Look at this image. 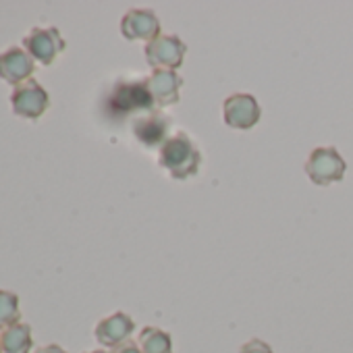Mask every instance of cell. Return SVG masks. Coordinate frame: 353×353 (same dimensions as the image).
Masks as SVG:
<instances>
[{
    "instance_id": "1",
    "label": "cell",
    "mask_w": 353,
    "mask_h": 353,
    "mask_svg": "<svg viewBox=\"0 0 353 353\" xmlns=\"http://www.w3.org/2000/svg\"><path fill=\"white\" fill-rule=\"evenodd\" d=\"M158 162L162 168H166L174 176V179H190L200 168L202 154L185 133H176L168 137L164 145L160 148Z\"/></svg>"
},
{
    "instance_id": "2",
    "label": "cell",
    "mask_w": 353,
    "mask_h": 353,
    "mask_svg": "<svg viewBox=\"0 0 353 353\" xmlns=\"http://www.w3.org/2000/svg\"><path fill=\"white\" fill-rule=\"evenodd\" d=\"M154 106L156 102L150 94L148 81H119L108 98V110L119 117L141 110L152 112Z\"/></svg>"
},
{
    "instance_id": "3",
    "label": "cell",
    "mask_w": 353,
    "mask_h": 353,
    "mask_svg": "<svg viewBox=\"0 0 353 353\" xmlns=\"http://www.w3.org/2000/svg\"><path fill=\"white\" fill-rule=\"evenodd\" d=\"M345 160L332 145L316 148L310 158L305 160V172L316 185H330L343 179L345 174Z\"/></svg>"
},
{
    "instance_id": "4",
    "label": "cell",
    "mask_w": 353,
    "mask_h": 353,
    "mask_svg": "<svg viewBox=\"0 0 353 353\" xmlns=\"http://www.w3.org/2000/svg\"><path fill=\"white\" fill-rule=\"evenodd\" d=\"M188 46L176 36H158L145 44V59L156 69L174 71L183 65Z\"/></svg>"
},
{
    "instance_id": "5",
    "label": "cell",
    "mask_w": 353,
    "mask_h": 353,
    "mask_svg": "<svg viewBox=\"0 0 353 353\" xmlns=\"http://www.w3.org/2000/svg\"><path fill=\"white\" fill-rule=\"evenodd\" d=\"M11 104H13L15 114L34 121L46 112L50 98H48V92L36 79H28V81L15 85V90L11 94Z\"/></svg>"
},
{
    "instance_id": "6",
    "label": "cell",
    "mask_w": 353,
    "mask_h": 353,
    "mask_svg": "<svg viewBox=\"0 0 353 353\" xmlns=\"http://www.w3.org/2000/svg\"><path fill=\"white\" fill-rule=\"evenodd\" d=\"M23 44L28 54L42 65H52V61L65 50V40L61 38L57 28H34L26 38Z\"/></svg>"
},
{
    "instance_id": "7",
    "label": "cell",
    "mask_w": 353,
    "mask_h": 353,
    "mask_svg": "<svg viewBox=\"0 0 353 353\" xmlns=\"http://www.w3.org/2000/svg\"><path fill=\"white\" fill-rule=\"evenodd\" d=\"M260 104L252 94H233L223 104L225 123L233 129H252L260 121Z\"/></svg>"
},
{
    "instance_id": "8",
    "label": "cell",
    "mask_w": 353,
    "mask_h": 353,
    "mask_svg": "<svg viewBox=\"0 0 353 353\" xmlns=\"http://www.w3.org/2000/svg\"><path fill=\"white\" fill-rule=\"evenodd\" d=\"M121 34L127 40H145L152 42L160 36V21L148 9H131L121 19Z\"/></svg>"
},
{
    "instance_id": "9",
    "label": "cell",
    "mask_w": 353,
    "mask_h": 353,
    "mask_svg": "<svg viewBox=\"0 0 353 353\" xmlns=\"http://www.w3.org/2000/svg\"><path fill=\"white\" fill-rule=\"evenodd\" d=\"M32 73H34V59L26 50L13 46L0 54V79H5L7 83L19 85L32 79L30 77Z\"/></svg>"
},
{
    "instance_id": "10",
    "label": "cell",
    "mask_w": 353,
    "mask_h": 353,
    "mask_svg": "<svg viewBox=\"0 0 353 353\" xmlns=\"http://www.w3.org/2000/svg\"><path fill=\"white\" fill-rule=\"evenodd\" d=\"M145 81H148V88L156 106H170L179 102V90L183 85V79L174 71L156 69Z\"/></svg>"
},
{
    "instance_id": "11",
    "label": "cell",
    "mask_w": 353,
    "mask_h": 353,
    "mask_svg": "<svg viewBox=\"0 0 353 353\" xmlns=\"http://www.w3.org/2000/svg\"><path fill=\"white\" fill-rule=\"evenodd\" d=\"M133 328H135L133 320L127 314L117 312V314L100 320L98 326H96V330H94V334H96V339H98L100 345L117 349L119 345H123L125 341H129Z\"/></svg>"
},
{
    "instance_id": "12",
    "label": "cell",
    "mask_w": 353,
    "mask_h": 353,
    "mask_svg": "<svg viewBox=\"0 0 353 353\" xmlns=\"http://www.w3.org/2000/svg\"><path fill=\"white\" fill-rule=\"evenodd\" d=\"M133 133L135 137L148 145V148H154V145H164V141L168 139V119L162 114V112H150L145 117H139L135 123H133Z\"/></svg>"
},
{
    "instance_id": "13",
    "label": "cell",
    "mask_w": 353,
    "mask_h": 353,
    "mask_svg": "<svg viewBox=\"0 0 353 353\" xmlns=\"http://www.w3.org/2000/svg\"><path fill=\"white\" fill-rule=\"evenodd\" d=\"M0 343H3V353H30L34 339L32 326L17 322L0 332Z\"/></svg>"
},
{
    "instance_id": "14",
    "label": "cell",
    "mask_w": 353,
    "mask_h": 353,
    "mask_svg": "<svg viewBox=\"0 0 353 353\" xmlns=\"http://www.w3.org/2000/svg\"><path fill=\"white\" fill-rule=\"evenodd\" d=\"M137 345L141 353H170L172 351V339L168 332L156 328V326H145L139 332Z\"/></svg>"
},
{
    "instance_id": "15",
    "label": "cell",
    "mask_w": 353,
    "mask_h": 353,
    "mask_svg": "<svg viewBox=\"0 0 353 353\" xmlns=\"http://www.w3.org/2000/svg\"><path fill=\"white\" fill-rule=\"evenodd\" d=\"M19 297L13 291L0 289V328H9L19 322Z\"/></svg>"
},
{
    "instance_id": "16",
    "label": "cell",
    "mask_w": 353,
    "mask_h": 353,
    "mask_svg": "<svg viewBox=\"0 0 353 353\" xmlns=\"http://www.w3.org/2000/svg\"><path fill=\"white\" fill-rule=\"evenodd\" d=\"M239 353H272V349L262 339H252V341H248V343L241 345Z\"/></svg>"
},
{
    "instance_id": "17",
    "label": "cell",
    "mask_w": 353,
    "mask_h": 353,
    "mask_svg": "<svg viewBox=\"0 0 353 353\" xmlns=\"http://www.w3.org/2000/svg\"><path fill=\"white\" fill-rule=\"evenodd\" d=\"M112 353H141V349H139V345L137 343H133V341H125L123 345H119Z\"/></svg>"
},
{
    "instance_id": "18",
    "label": "cell",
    "mask_w": 353,
    "mask_h": 353,
    "mask_svg": "<svg viewBox=\"0 0 353 353\" xmlns=\"http://www.w3.org/2000/svg\"><path fill=\"white\" fill-rule=\"evenodd\" d=\"M36 353H67L61 345H46V347H40Z\"/></svg>"
},
{
    "instance_id": "19",
    "label": "cell",
    "mask_w": 353,
    "mask_h": 353,
    "mask_svg": "<svg viewBox=\"0 0 353 353\" xmlns=\"http://www.w3.org/2000/svg\"><path fill=\"white\" fill-rule=\"evenodd\" d=\"M88 353H108V351H104V349H96V351H88Z\"/></svg>"
},
{
    "instance_id": "20",
    "label": "cell",
    "mask_w": 353,
    "mask_h": 353,
    "mask_svg": "<svg viewBox=\"0 0 353 353\" xmlns=\"http://www.w3.org/2000/svg\"><path fill=\"white\" fill-rule=\"evenodd\" d=\"M0 353H3V343H0Z\"/></svg>"
}]
</instances>
